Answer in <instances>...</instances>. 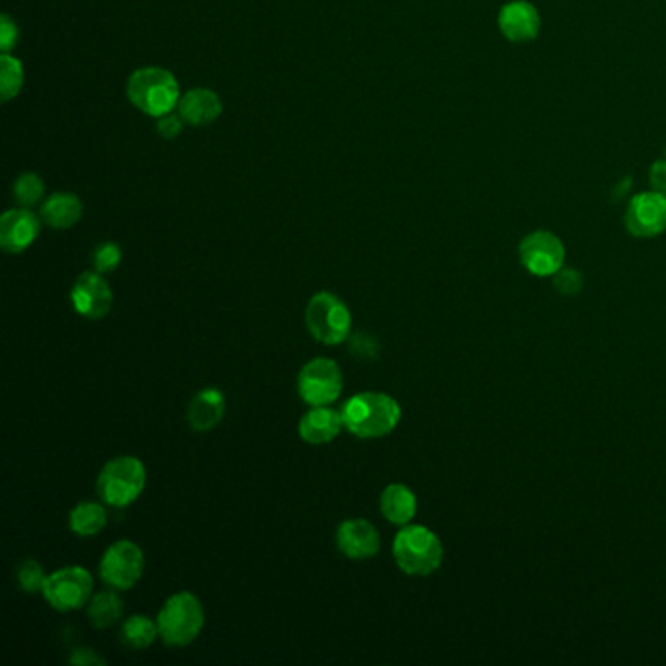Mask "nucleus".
<instances>
[{
  "label": "nucleus",
  "instance_id": "nucleus-22",
  "mask_svg": "<svg viewBox=\"0 0 666 666\" xmlns=\"http://www.w3.org/2000/svg\"><path fill=\"white\" fill-rule=\"evenodd\" d=\"M88 619L97 629L116 626L124 618V600L120 599L116 589L97 592L87 606Z\"/></svg>",
  "mask_w": 666,
  "mask_h": 666
},
{
  "label": "nucleus",
  "instance_id": "nucleus-30",
  "mask_svg": "<svg viewBox=\"0 0 666 666\" xmlns=\"http://www.w3.org/2000/svg\"><path fill=\"white\" fill-rule=\"evenodd\" d=\"M184 120L180 114H166V116L159 117V122H156V131L161 134V137H165V139H174V137H178V134L183 131Z\"/></svg>",
  "mask_w": 666,
  "mask_h": 666
},
{
  "label": "nucleus",
  "instance_id": "nucleus-9",
  "mask_svg": "<svg viewBox=\"0 0 666 666\" xmlns=\"http://www.w3.org/2000/svg\"><path fill=\"white\" fill-rule=\"evenodd\" d=\"M98 573L110 589L131 590L146 573V551L136 541H116L104 551Z\"/></svg>",
  "mask_w": 666,
  "mask_h": 666
},
{
  "label": "nucleus",
  "instance_id": "nucleus-29",
  "mask_svg": "<svg viewBox=\"0 0 666 666\" xmlns=\"http://www.w3.org/2000/svg\"><path fill=\"white\" fill-rule=\"evenodd\" d=\"M350 350H352V354L356 357H362V360H374V357H377V354H379V342H377L376 337L366 335V332H360V335L352 338Z\"/></svg>",
  "mask_w": 666,
  "mask_h": 666
},
{
  "label": "nucleus",
  "instance_id": "nucleus-19",
  "mask_svg": "<svg viewBox=\"0 0 666 666\" xmlns=\"http://www.w3.org/2000/svg\"><path fill=\"white\" fill-rule=\"evenodd\" d=\"M379 508L387 522L403 528L415 518L418 501H416V494L406 485L391 483L387 485L379 497Z\"/></svg>",
  "mask_w": 666,
  "mask_h": 666
},
{
  "label": "nucleus",
  "instance_id": "nucleus-20",
  "mask_svg": "<svg viewBox=\"0 0 666 666\" xmlns=\"http://www.w3.org/2000/svg\"><path fill=\"white\" fill-rule=\"evenodd\" d=\"M83 217V202L75 193L58 192L41 205V222L51 229H71Z\"/></svg>",
  "mask_w": 666,
  "mask_h": 666
},
{
  "label": "nucleus",
  "instance_id": "nucleus-33",
  "mask_svg": "<svg viewBox=\"0 0 666 666\" xmlns=\"http://www.w3.org/2000/svg\"><path fill=\"white\" fill-rule=\"evenodd\" d=\"M649 183L655 192L666 198V159H658L649 171Z\"/></svg>",
  "mask_w": 666,
  "mask_h": 666
},
{
  "label": "nucleus",
  "instance_id": "nucleus-15",
  "mask_svg": "<svg viewBox=\"0 0 666 666\" xmlns=\"http://www.w3.org/2000/svg\"><path fill=\"white\" fill-rule=\"evenodd\" d=\"M499 28L508 41L526 43L540 34V12L528 0H511L499 12Z\"/></svg>",
  "mask_w": 666,
  "mask_h": 666
},
{
  "label": "nucleus",
  "instance_id": "nucleus-2",
  "mask_svg": "<svg viewBox=\"0 0 666 666\" xmlns=\"http://www.w3.org/2000/svg\"><path fill=\"white\" fill-rule=\"evenodd\" d=\"M393 560L409 577H430L442 567L444 545L430 528L406 524L393 540Z\"/></svg>",
  "mask_w": 666,
  "mask_h": 666
},
{
  "label": "nucleus",
  "instance_id": "nucleus-13",
  "mask_svg": "<svg viewBox=\"0 0 666 666\" xmlns=\"http://www.w3.org/2000/svg\"><path fill=\"white\" fill-rule=\"evenodd\" d=\"M337 548L347 560H372L381 550V536L366 518H348L338 526Z\"/></svg>",
  "mask_w": 666,
  "mask_h": 666
},
{
  "label": "nucleus",
  "instance_id": "nucleus-31",
  "mask_svg": "<svg viewBox=\"0 0 666 666\" xmlns=\"http://www.w3.org/2000/svg\"><path fill=\"white\" fill-rule=\"evenodd\" d=\"M16 41H18V28L10 20V16L4 14L2 20H0V48H2V53H9L10 49L14 48Z\"/></svg>",
  "mask_w": 666,
  "mask_h": 666
},
{
  "label": "nucleus",
  "instance_id": "nucleus-24",
  "mask_svg": "<svg viewBox=\"0 0 666 666\" xmlns=\"http://www.w3.org/2000/svg\"><path fill=\"white\" fill-rule=\"evenodd\" d=\"M24 85V68L20 59L12 58L9 53H2L0 58V92L2 102H9L16 98Z\"/></svg>",
  "mask_w": 666,
  "mask_h": 666
},
{
  "label": "nucleus",
  "instance_id": "nucleus-1",
  "mask_svg": "<svg viewBox=\"0 0 666 666\" xmlns=\"http://www.w3.org/2000/svg\"><path fill=\"white\" fill-rule=\"evenodd\" d=\"M340 413L348 432L362 440H377L393 435L403 418V411L395 397L381 391H362L350 397Z\"/></svg>",
  "mask_w": 666,
  "mask_h": 666
},
{
  "label": "nucleus",
  "instance_id": "nucleus-10",
  "mask_svg": "<svg viewBox=\"0 0 666 666\" xmlns=\"http://www.w3.org/2000/svg\"><path fill=\"white\" fill-rule=\"evenodd\" d=\"M522 266L533 276L548 278L563 268L565 247L557 235L550 231H533L522 239L518 247Z\"/></svg>",
  "mask_w": 666,
  "mask_h": 666
},
{
  "label": "nucleus",
  "instance_id": "nucleus-5",
  "mask_svg": "<svg viewBox=\"0 0 666 666\" xmlns=\"http://www.w3.org/2000/svg\"><path fill=\"white\" fill-rule=\"evenodd\" d=\"M127 98L137 110L159 120L178 108L180 87L165 68H139L127 80Z\"/></svg>",
  "mask_w": 666,
  "mask_h": 666
},
{
  "label": "nucleus",
  "instance_id": "nucleus-32",
  "mask_svg": "<svg viewBox=\"0 0 666 666\" xmlns=\"http://www.w3.org/2000/svg\"><path fill=\"white\" fill-rule=\"evenodd\" d=\"M68 663L75 666H95L106 665V658L100 657L95 649L80 648L75 649L68 657Z\"/></svg>",
  "mask_w": 666,
  "mask_h": 666
},
{
  "label": "nucleus",
  "instance_id": "nucleus-4",
  "mask_svg": "<svg viewBox=\"0 0 666 666\" xmlns=\"http://www.w3.org/2000/svg\"><path fill=\"white\" fill-rule=\"evenodd\" d=\"M147 487L146 464L136 455H117L100 469L97 493L112 508H127L141 499Z\"/></svg>",
  "mask_w": 666,
  "mask_h": 666
},
{
  "label": "nucleus",
  "instance_id": "nucleus-26",
  "mask_svg": "<svg viewBox=\"0 0 666 666\" xmlns=\"http://www.w3.org/2000/svg\"><path fill=\"white\" fill-rule=\"evenodd\" d=\"M46 186L38 174L24 173L14 183V198L22 208H32L43 198Z\"/></svg>",
  "mask_w": 666,
  "mask_h": 666
},
{
  "label": "nucleus",
  "instance_id": "nucleus-25",
  "mask_svg": "<svg viewBox=\"0 0 666 666\" xmlns=\"http://www.w3.org/2000/svg\"><path fill=\"white\" fill-rule=\"evenodd\" d=\"M16 580H18V587L22 592L26 594H41L43 587H46V580L48 575L41 567V563L36 560L20 561L18 567H16Z\"/></svg>",
  "mask_w": 666,
  "mask_h": 666
},
{
  "label": "nucleus",
  "instance_id": "nucleus-28",
  "mask_svg": "<svg viewBox=\"0 0 666 666\" xmlns=\"http://www.w3.org/2000/svg\"><path fill=\"white\" fill-rule=\"evenodd\" d=\"M553 288L560 291L561 296H567V298H573V296H579L582 288H585V278H582V274L579 271H575V268H561V271L555 272L553 276Z\"/></svg>",
  "mask_w": 666,
  "mask_h": 666
},
{
  "label": "nucleus",
  "instance_id": "nucleus-12",
  "mask_svg": "<svg viewBox=\"0 0 666 666\" xmlns=\"http://www.w3.org/2000/svg\"><path fill=\"white\" fill-rule=\"evenodd\" d=\"M626 229L631 237L653 239L666 229V198L649 190L639 192L629 200L626 210Z\"/></svg>",
  "mask_w": 666,
  "mask_h": 666
},
{
  "label": "nucleus",
  "instance_id": "nucleus-18",
  "mask_svg": "<svg viewBox=\"0 0 666 666\" xmlns=\"http://www.w3.org/2000/svg\"><path fill=\"white\" fill-rule=\"evenodd\" d=\"M223 104L210 88H192L178 102V114L190 126H208L222 116Z\"/></svg>",
  "mask_w": 666,
  "mask_h": 666
},
{
  "label": "nucleus",
  "instance_id": "nucleus-27",
  "mask_svg": "<svg viewBox=\"0 0 666 666\" xmlns=\"http://www.w3.org/2000/svg\"><path fill=\"white\" fill-rule=\"evenodd\" d=\"M122 264V249L116 242H102L92 252V266L100 274H110Z\"/></svg>",
  "mask_w": 666,
  "mask_h": 666
},
{
  "label": "nucleus",
  "instance_id": "nucleus-17",
  "mask_svg": "<svg viewBox=\"0 0 666 666\" xmlns=\"http://www.w3.org/2000/svg\"><path fill=\"white\" fill-rule=\"evenodd\" d=\"M225 411H227V401L222 389L205 387L193 395L186 418L193 432H212L213 428L222 425Z\"/></svg>",
  "mask_w": 666,
  "mask_h": 666
},
{
  "label": "nucleus",
  "instance_id": "nucleus-3",
  "mask_svg": "<svg viewBox=\"0 0 666 666\" xmlns=\"http://www.w3.org/2000/svg\"><path fill=\"white\" fill-rule=\"evenodd\" d=\"M159 636L166 648L183 649L192 645L205 628V610L202 600L183 590L166 599L156 616Z\"/></svg>",
  "mask_w": 666,
  "mask_h": 666
},
{
  "label": "nucleus",
  "instance_id": "nucleus-23",
  "mask_svg": "<svg viewBox=\"0 0 666 666\" xmlns=\"http://www.w3.org/2000/svg\"><path fill=\"white\" fill-rule=\"evenodd\" d=\"M156 639H161L159 626L155 619L149 616H141V614L129 616L122 626V643L134 651L151 648Z\"/></svg>",
  "mask_w": 666,
  "mask_h": 666
},
{
  "label": "nucleus",
  "instance_id": "nucleus-8",
  "mask_svg": "<svg viewBox=\"0 0 666 666\" xmlns=\"http://www.w3.org/2000/svg\"><path fill=\"white\" fill-rule=\"evenodd\" d=\"M344 376L332 357H313L301 367L298 393L310 406L332 405L342 395Z\"/></svg>",
  "mask_w": 666,
  "mask_h": 666
},
{
  "label": "nucleus",
  "instance_id": "nucleus-21",
  "mask_svg": "<svg viewBox=\"0 0 666 666\" xmlns=\"http://www.w3.org/2000/svg\"><path fill=\"white\" fill-rule=\"evenodd\" d=\"M108 511L104 502L85 501L68 514V528L78 538H92L106 528Z\"/></svg>",
  "mask_w": 666,
  "mask_h": 666
},
{
  "label": "nucleus",
  "instance_id": "nucleus-7",
  "mask_svg": "<svg viewBox=\"0 0 666 666\" xmlns=\"http://www.w3.org/2000/svg\"><path fill=\"white\" fill-rule=\"evenodd\" d=\"M41 596L58 612H77L95 596V579L85 567L68 565L48 575Z\"/></svg>",
  "mask_w": 666,
  "mask_h": 666
},
{
  "label": "nucleus",
  "instance_id": "nucleus-14",
  "mask_svg": "<svg viewBox=\"0 0 666 666\" xmlns=\"http://www.w3.org/2000/svg\"><path fill=\"white\" fill-rule=\"evenodd\" d=\"M41 223L28 208L9 210L0 219V247L9 254H22L36 242Z\"/></svg>",
  "mask_w": 666,
  "mask_h": 666
},
{
  "label": "nucleus",
  "instance_id": "nucleus-11",
  "mask_svg": "<svg viewBox=\"0 0 666 666\" xmlns=\"http://www.w3.org/2000/svg\"><path fill=\"white\" fill-rule=\"evenodd\" d=\"M71 305L85 319H104L114 305V293L100 272H85L71 288Z\"/></svg>",
  "mask_w": 666,
  "mask_h": 666
},
{
  "label": "nucleus",
  "instance_id": "nucleus-16",
  "mask_svg": "<svg viewBox=\"0 0 666 666\" xmlns=\"http://www.w3.org/2000/svg\"><path fill=\"white\" fill-rule=\"evenodd\" d=\"M342 428V413L330 409V405L311 406L310 411L301 416L298 435L305 444L325 445L335 442Z\"/></svg>",
  "mask_w": 666,
  "mask_h": 666
},
{
  "label": "nucleus",
  "instance_id": "nucleus-6",
  "mask_svg": "<svg viewBox=\"0 0 666 666\" xmlns=\"http://www.w3.org/2000/svg\"><path fill=\"white\" fill-rule=\"evenodd\" d=\"M305 325L311 337L325 347L344 344L352 332V311L347 301L330 291H319L305 310Z\"/></svg>",
  "mask_w": 666,
  "mask_h": 666
}]
</instances>
